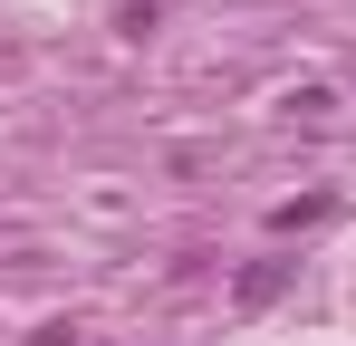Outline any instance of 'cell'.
Wrapping results in <instances>:
<instances>
[{
  "label": "cell",
  "mask_w": 356,
  "mask_h": 346,
  "mask_svg": "<svg viewBox=\"0 0 356 346\" xmlns=\"http://www.w3.org/2000/svg\"><path fill=\"white\" fill-rule=\"evenodd\" d=\"M280 288H289V260H250V270L232 279V308H270Z\"/></svg>",
  "instance_id": "obj_1"
},
{
  "label": "cell",
  "mask_w": 356,
  "mask_h": 346,
  "mask_svg": "<svg viewBox=\"0 0 356 346\" xmlns=\"http://www.w3.org/2000/svg\"><path fill=\"white\" fill-rule=\"evenodd\" d=\"M308 222H327V192H308V202H280V231H308Z\"/></svg>",
  "instance_id": "obj_2"
}]
</instances>
